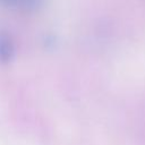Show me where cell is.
<instances>
[{
	"label": "cell",
	"mask_w": 145,
	"mask_h": 145,
	"mask_svg": "<svg viewBox=\"0 0 145 145\" xmlns=\"http://www.w3.org/2000/svg\"><path fill=\"white\" fill-rule=\"evenodd\" d=\"M12 44L7 34H0V59L6 61L12 54Z\"/></svg>",
	"instance_id": "obj_1"
}]
</instances>
